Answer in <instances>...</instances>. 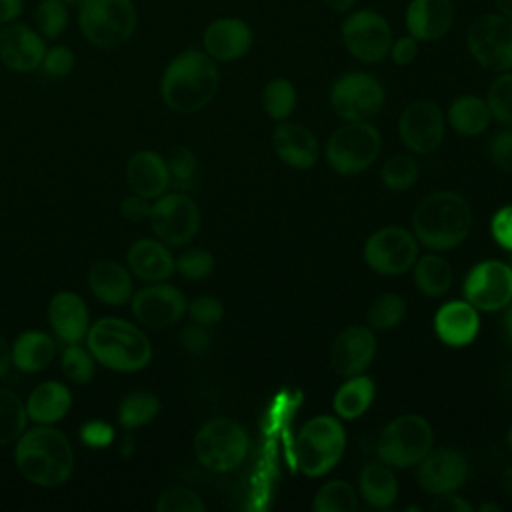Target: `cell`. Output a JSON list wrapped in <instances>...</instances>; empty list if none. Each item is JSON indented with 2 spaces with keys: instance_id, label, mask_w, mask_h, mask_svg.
I'll return each instance as SVG.
<instances>
[{
  "instance_id": "6da1fadb",
  "label": "cell",
  "mask_w": 512,
  "mask_h": 512,
  "mask_svg": "<svg viewBox=\"0 0 512 512\" xmlns=\"http://www.w3.org/2000/svg\"><path fill=\"white\" fill-rule=\"evenodd\" d=\"M220 86V70L204 50L188 48L176 54L164 68L160 94L176 112H196L210 104Z\"/></svg>"
},
{
  "instance_id": "7a4b0ae2",
  "label": "cell",
  "mask_w": 512,
  "mask_h": 512,
  "mask_svg": "<svg viewBox=\"0 0 512 512\" xmlns=\"http://www.w3.org/2000/svg\"><path fill=\"white\" fill-rule=\"evenodd\" d=\"M472 228V208L460 194L438 190L424 196L412 214V230L420 244L434 252L452 250Z\"/></svg>"
},
{
  "instance_id": "3957f363",
  "label": "cell",
  "mask_w": 512,
  "mask_h": 512,
  "mask_svg": "<svg viewBox=\"0 0 512 512\" xmlns=\"http://www.w3.org/2000/svg\"><path fill=\"white\" fill-rule=\"evenodd\" d=\"M14 458L26 480L46 488L64 484L74 466L70 442L62 432L50 428L48 424L20 434Z\"/></svg>"
},
{
  "instance_id": "277c9868",
  "label": "cell",
  "mask_w": 512,
  "mask_h": 512,
  "mask_svg": "<svg viewBox=\"0 0 512 512\" xmlns=\"http://www.w3.org/2000/svg\"><path fill=\"white\" fill-rule=\"evenodd\" d=\"M88 348L102 366L118 372H138L152 360L148 338L120 318L98 320L88 330Z\"/></svg>"
},
{
  "instance_id": "5b68a950",
  "label": "cell",
  "mask_w": 512,
  "mask_h": 512,
  "mask_svg": "<svg viewBox=\"0 0 512 512\" xmlns=\"http://www.w3.org/2000/svg\"><path fill=\"white\" fill-rule=\"evenodd\" d=\"M346 430L334 416H314L294 440V460L304 476L318 478L328 474L344 456Z\"/></svg>"
},
{
  "instance_id": "8992f818",
  "label": "cell",
  "mask_w": 512,
  "mask_h": 512,
  "mask_svg": "<svg viewBox=\"0 0 512 512\" xmlns=\"http://www.w3.org/2000/svg\"><path fill=\"white\" fill-rule=\"evenodd\" d=\"M76 10L82 36L104 50L126 44L138 24V10L132 0H82Z\"/></svg>"
},
{
  "instance_id": "52a82bcc",
  "label": "cell",
  "mask_w": 512,
  "mask_h": 512,
  "mask_svg": "<svg viewBox=\"0 0 512 512\" xmlns=\"http://www.w3.org/2000/svg\"><path fill=\"white\" fill-rule=\"evenodd\" d=\"M434 432L420 414H402L388 422L376 442L380 460L392 468L416 466L430 450Z\"/></svg>"
},
{
  "instance_id": "ba28073f",
  "label": "cell",
  "mask_w": 512,
  "mask_h": 512,
  "mask_svg": "<svg viewBox=\"0 0 512 512\" xmlns=\"http://www.w3.org/2000/svg\"><path fill=\"white\" fill-rule=\"evenodd\" d=\"M382 136L368 120L348 122L336 128L326 142V160L338 174L352 176L364 172L380 154Z\"/></svg>"
},
{
  "instance_id": "9c48e42d",
  "label": "cell",
  "mask_w": 512,
  "mask_h": 512,
  "mask_svg": "<svg viewBox=\"0 0 512 512\" xmlns=\"http://www.w3.org/2000/svg\"><path fill=\"white\" fill-rule=\"evenodd\" d=\"M198 462L212 472H228L242 464L248 454V434L232 418H212L194 436Z\"/></svg>"
},
{
  "instance_id": "30bf717a",
  "label": "cell",
  "mask_w": 512,
  "mask_h": 512,
  "mask_svg": "<svg viewBox=\"0 0 512 512\" xmlns=\"http://www.w3.org/2000/svg\"><path fill=\"white\" fill-rule=\"evenodd\" d=\"M340 40L348 54L364 64L388 58L394 32L384 14L374 8H352L340 24Z\"/></svg>"
},
{
  "instance_id": "8fae6325",
  "label": "cell",
  "mask_w": 512,
  "mask_h": 512,
  "mask_svg": "<svg viewBox=\"0 0 512 512\" xmlns=\"http://www.w3.org/2000/svg\"><path fill=\"white\" fill-rule=\"evenodd\" d=\"M466 50L472 60L490 72L512 70V20L500 12H486L466 30Z\"/></svg>"
},
{
  "instance_id": "7c38bea8",
  "label": "cell",
  "mask_w": 512,
  "mask_h": 512,
  "mask_svg": "<svg viewBox=\"0 0 512 512\" xmlns=\"http://www.w3.org/2000/svg\"><path fill=\"white\" fill-rule=\"evenodd\" d=\"M386 98L382 82L362 70H350L334 80L330 88V106L346 122L374 118Z\"/></svg>"
},
{
  "instance_id": "4fadbf2b",
  "label": "cell",
  "mask_w": 512,
  "mask_h": 512,
  "mask_svg": "<svg viewBox=\"0 0 512 512\" xmlns=\"http://www.w3.org/2000/svg\"><path fill=\"white\" fill-rule=\"evenodd\" d=\"M418 258L416 236L402 226H384L370 234L364 244L366 264L384 276L408 272Z\"/></svg>"
},
{
  "instance_id": "5bb4252c",
  "label": "cell",
  "mask_w": 512,
  "mask_h": 512,
  "mask_svg": "<svg viewBox=\"0 0 512 512\" xmlns=\"http://www.w3.org/2000/svg\"><path fill=\"white\" fill-rule=\"evenodd\" d=\"M150 224L162 242L182 246L198 234L200 212L196 202L182 192L162 194L156 204L150 206Z\"/></svg>"
},
{
  "instance_id": "9a60e30c",
  "label": "cell",
  "mask_w": 512,
  "mask_h": 512,
  "mask_svg": "<svg viewBox=\"0 0 512 512\" xmlns=\"http://www.w3.org/2000/svg\"><path fill=\"white\" fill-rule=\"evenodd\" d=\"M466 300L486 312L500 310L512 302V268L500 260L478 262L464 280Z\"/></svg>"
},
{
  "instance_id": "2e32d148",
  "label": "cell",
  "mask_w": 512,
  "mask_h": 512,
  "mask_svg": "<svg viewBox=\"0 0 512 512\" xmlns=\"http://www.w3.org/2000/svg\"><path fill=\"white\" fill-rule=\"evenodd\" d=\"M398 132L408 150L430 154L442 144L444 114L432 100H414L400 114Z\"/></svg>"
},
{
  "instance_id": "e0dca14e",
  "label": "cell",
  "mask_w": 512,
  "mask_h": 512,
  "mask_svg": "<svg viewBox=\"0 0 512 512\" xmlns=\"http://www.w3.org/2000/svg\"><path fill=\"white\" fill-rule=\"evenodd\" d=\"M46 48V40L26 22L14 20L0 26V62L12 72L28 74L38 70Z\"/></svg>"
},
{
  "instance_id": "ac0fdd59",
  "label": "cell",
  "mask_w": 512,
  "mask_h": 512,
  "mask_svg": "<svg viewBox=\"0 0 512 512\" xmlns=\"http://www.w3.org/2000/svg\"><path fill=\"white\" fill-rule=\"evenodd\" d=\"M254 32L238 16L214 18L202 32V50L216 62H234L250 52Z\"/></svg>"
},
{
  "instance_id": "d6986e66",
  "label": "cell",
  "mask_w": 512,
  "mask_h": 512,
  "mask_svg": "<svg viewBox=\"0 0 512 512\" xmlns=\"http://www.w3.org/2000/svg\"><path fill=\"white\" fill-rule=\"evenodd\" d=\"M376 348V336L368 326H348L332 342L330 364L344 378L364 374L374 362Z\"/></svg>"
},
{
  "instance_id": "ffe728a7",
  "label": "cell",
  "mask_w": 512,
  "mask_h": 512,
  "mask_svg": "<svg viewBox=\"0 0 512 512\" xmlns=\"http://www.w3.org/2000/svg\"><path fill=\"white\" fill-rule=\"evenodd\" d=\"M188 304L184 294L170 284H154L136 292L132 312L138 322L150 328H166L182 318Z\"/></svg>"
},
{
  "instance_id": "44dd1931",
  "label": "cell",
  "mask_w": 512,
  "mask_h": 512,
  "mask_svg": "<svg viewBox=\"0 0 512 512\" xmlns=\"http://www.w3.org/2000/svg\"><path fill=\"white\" fill-rule=\"evenodd\" d=\"M468 460L452 448H438L428 452L418 462V484L428 494H444L458 490L468 478Z\"/></svg>"
},
{
  "instance_id": "7402d4cb",
  "label": "cell",
  "mask_w": 512,
  "mask_h": 512,
  "mask_svg": "<svg viewBox=\"0 0 512 512\" xmlns=\"http://www.w3.org/2000/svg\"><path fill=\"white\" fill-rule=\"evenodd\" d=\"M456 6L452 0H410L404 8V26L418 42L442 40L454 26Z\"/></svg>"
},
{
  "instance_id": "603a6c76",
  "label": "cell",
  "mask_w": 512,
  "mask_h": 512,
  "mask_svg": "<svg viewBox=\"0 0 512 512\" xmlns=\"http://www.w3.org/2000/svg\"><path fill=\"white\" fill-rule=\"evenodd\" d=\"M276 156L290 168L306 170L318 160V140L306 126L298 122H280L272 134Z\"/></svg>"
},
{
  "instance_id": "cb8c5ba5",
  "label": "cell",
  "mask_w": 512,
  "mask_h": 512,
  "mask_svg": "<svg viewBox=\"0 0 512 512\" xmlns=\"http://www.w3.org/2000/svg\"><path fill=\"white\" fill-rule=\"evenodd\" d=\"M434 330L444 344L466 346L480 330L478 308H474L468 300L446 302L434 316Z\"/></svg>"
},
{
  "instance_id": "d4e9b609",
  "label": "cell",
  "mask_w": 512,
  "mask_h": 512,
  "mask_svg": "<svg viewBox=\"0 0 512 512\" xmlns=\"http://www.w3.org/2000/svg\"><path fill=\"white\" fill-rule=\"evenodd\" d=\"M128 186L142 198H156L170 186V174L166 160L156 152L142 150L136 152L126 166Z\"/></svg>"
},
{
  "instance_id": "484cf974",
  "label": "cell",
  "mask_w": 512,
  "mask_h": 512,
  "mask_svg": "<svg viewBox=\"0 0 512 512\" xmlns=\"http://www.w3.org/2000/svg\"><path fill=\"white\" fill-rule=\"evenodd\" d=\"M48 318L54 334L68 344H78L88 330V310L84 300L74 292H58L50 306Z\"/></svg>"
},
{
  "instance_id": "4316f807",
  "label": "cell",
  "mask_w": 512,
  "mask_h": 512,
  "mask_svg": "<svg viewBox=\"0 0 512 512\" xmlns=\"http://www.w3.org/2000/svg\"><path fill=\"white\" fill-rule=\"evenodd\" d=\"M88 286L100 302L110 306H122L132 294L130 274L114 260L96 262L88 272Z\"/></svg>"
},
{
  "instance_id": "83f0119b",
  "label": "cell",
  "mask_w": 512,
  "mask_h": 512,
  "mask_svg": "<svg viewBox=\"0 0 512 512\" xmlns=\"http://www.w3.org/2000/svg\"><path fill=\"white\" fill-rule=\"evenodd\" d=\"M128 264H130V270L138 278L150 280V282L170 278L174 268H176V262H174L172 254L160 242L150 240V238L136 240L130 246Z\"/></svg>"
},
{
  "instance_id": "f1b7e54d",
  "label": "cell",
  "mask_w": 512,
  "mask_h": 512,
  "mask_svg": "<svg viewBox=\"0 0 512 512\" xmlns=\"http://www.w3.org/2000/svg\"><path fill=\"white\" fill-rule=\"evenodd\" d=\"M70 404H72L70 390L64 384L50 380V382L38 384L30 392L26 402V414L34 422L52 424L66 416V412L70 410Z\"/></svg>"
},
{
  "instance_id": "f546056e",
  "label": "cell",
  "mask_w": 512,
  "mask_h": 512,
  "mask_svg": "<svg viewBox=\"0 0 512 512\" xmlns=\"http://www.w3.org/2000/svg\"><path fill=\"white\" fill-rule=\"evenodd\" d=\"M52 358H54V342L42 330L22 332L10 350V360L22 372H40L50 364Z\"/></svg>"
},
{
  "instance_id": "4dcf8cb0",
  "label": "cell",
  "mask_w": 512,
  "mask_h": 512,
  "mask_svg": "<svg viewBox=\"0 0 512 512\" xmlns=\"http://www.w3.org/2000/svg\"><path fill=\"white\" fill-rule=\"evenodd\" d=\"M376 394V384L370 376L364 374H356L350 376L334 394V412L338 418L342 420H354L358 416H362Z\"/></svg>"
},
{
  "instance_id": "1f68e13d",
  "label": "cell",
  "mask_w": 512,
  "mask_h": 512,
  "mask_svg": "<svg viewBox=\"0 0 512 512\" xmlns=\"http://www.w3.org/2000/svg\"><path fill=\"white\" fill-rule=\"evenodd\" d=\"M360 494L374 508H388L398 496V482L388 464L370 462L360 472Z\"/></svg>"
},
{
  "instance_id": "d6a6232c",
  "label": "cell",
  "mask_w": 512,
  "mask_h": 512,
  "mask_svg": "<svg viewBox=\"0 0 512 512\" xmlns=\"http://www.w3.org/2000/svg\"><path fill=\"white\" fill-rule=\"evenodd\" d=\"M490 120L492 114L486 100L474 94L458 96L448 108V122L462 136L482 134L488 128Z\"/></svg>"
},
{
  "instance_id": "836d02e7",
  "label": "cell",
  "mask_w": 512,
  "mask_h": 512,
  "mask_svg": "<svg viewBox=\"0 0 512 512\" xmlns=\"http://www.w3.org/2000/svg\"><path fill=\"white\" fill-rule=\"evenodd\" d=\"M452 268L450 264L430 252V254H424L420 258H416L414 262V282L418 286V290L426 296H432V298H438L442 294H446L452 286Z\"/></svg>"
},
{
  "instance_id": "e575fe53",
  "label": "cell",
  "mask_w": 512,
  "mask_h": 512,
  "mask_svg": "<svg viewBox=\"0 0 512 512\" xmlns=\"http://www.w3.org/2000/svg\"><path fill=\"white\" fill-rule=\"evenodd\" d=\"M296 104H298V92L288 78L276 76L268 80L266 86L262 88L264 112L276 122L286 120L294 112Z\"/></svg>"
},
{
  "instance_id": "d590c367",
  "label": "cell",
  "mask_w": 512,
  "mask_h": 512,
  "mask_svg": "<svg viewBox=\"0 0 512 512\" xmlns=\"http://www.w3.org/2000/svg\"><path fill=\"white\" fill-rule=\"evenodd\" d=\"M160 410V400L150 392H132L124 396L118 408V422L124 430H134L148 424Z\"/></svg>"
},
{
  "instance_id": "8d00e7d4",
  "label": "cell",
  "mask_w": 512,
  "mask_h": 512,
  "mask_svg": "<svg viewBox=\"0 0 512 512\" xmlns=\"http://www.w3.org/2000/svg\"><path fill=\"white\" fill-rule=\"evenodd\" d=\"M314 512H354L358 508L356 490L344 480L322 484L312 502Z\"/></svg>"
},
{
  "instance_id": "74e56055",
  "label": "cell",
  "mask_w": 512,
  "mask_h": 512,
  "mask_svg": "<svg viewBox=\"0 0 512 512\" xmlns=\"http://www.w3.org/2000/svg\"><path fill=\"white\" fill-rule=\"evenodd\" d=\"M68 10L60 0H40L34 8V28L44 40H58L68 28Z\"/></svg>"
},
{
  "instance_id": "f35d334b",
  "label": "cell",
  "mask_w": 512,
  "mask_h": 512,
  "mask_svg": "<svg viewBox=\"0 0 512 512\" xmlns=\"http://www.w3.org/2000/svg\"><path fill=\"white\" fill-rule=\"evenodd\" d=\"M26 406L10 390L0 388V446L20 438L26 426Z\"/></svg>"
},
{
  "instance_id": "ab89813d",
  "label": "cell",
  "mask_w": 512,
  "mask_h": 512,
  "mask_svg": "<svg viewBox=\"0 0 512 512\" xmlns=\"http://www.w3.org/2000/svg\"><path fill=\"white\" fill-rule=\"evenodd\" d=\"M418 164L412 156L408 154H394L390 156L380 170L382 182L388 190L392 192H404L408 188H412L418 180Z\"/></svg>"
},
{
  "instance_id": "60d3db41",
  "label": "cell",
  "mask_w": 512,
  "mask_h": 512,
  "mask_svg": "<svg viewBox=\"0 0 512 512\" xmlns=\"http://www.w3.org/2000/svg\"><path fill=\"white\" fill-rule=\"evenodd\" d=\"M484 100L494 120L500 124H512V70L498 72L490 82Z\"/></svg>"
},
{
  "instance_id": "b9f144b4",
  "label": "cell",
  "mask_w": 512,
  "mask_h": 512,
  "mask_svg": "<svg viewBox=\"0 0 512 512\" xmlns=\"http://www.w3.org/2000/svg\"><path fill=\"white\" fill-rule=\"evenodd\" d=\"M406 314V302L398 294H382L368 310V326L376 330H390L400 324Z\"/></svg>"
},
{
  "instance_id": "7bdbcfd3",
  "label": "cell",
  "mask_w": 512,
  "mask_h": 512,
  "mask_svg": "<svg viewBox=\"0 0 512 512\" xmlns=\"http://www.w3.org/2000/svg\"><path fill=\"white\" fill-rule=\"evenodd\" d=\"M62 372L68 380L86 384L94 376V362L92 356L82 350L78 344H68V348L62 354Z\"/></svg>"
},
{
  "instance_id": "ee69618b",
  "label": "cell",
  "mask_w": 512,
  "mask_h": 512,
  "mask_svg": "<svg viewBox=\"0 0 512 512\" xmlns=\"http://www.w3.org/2000/svg\"><path fill=\"white\" fill-rule=\"evenodd\" d=\"M168 174H170V184L176 188H188L192 184V178L196 174V156L190 148L186 146H176L168 160Z\"/></svg>"
},
{
  "instance_id": "f6af8a7d",
  "label": "cell",
  "mask_w": 512,
  "mask_h": 512,
  "mask_svg": "<svg viewBox=\"0 0 512 512\" xmlns=\"http://www.w3.org/2000/svg\"><path fill=\"white\" fill-rule=\"evenodd\" d=\"M156 510L158 512H202L204 502L196 492L182 486H174L160 494V498L156 500Z\"/></svg>"
},
{
  "instance_id": "bcb514c9",
  "label": "cell",
  "mask_w": 512,
  "mask_h": 512,
  "mask_svg": "<svg viewBox=\"0 0 512 512\" xmlns=\"http://www.w3.org/2000/svg\"><path fill=\"white\" fill-rule=\"evenodd\" d=\"M178 272L188 280H202L214 270V256L204 248H192L178 256L176 260Z\"/></svg>"
},
{
  "instance_id": "7dc6e473",
  "label": "cell",
  "mask_w": 512,
  "mask_h": 512,
  "mask_svg": "<svg viewBox=\"0 0 512 512\" xmlns=\"http://www.w3.org/2000/svg\"><path fill=\"white\" fill-rule=\"evenodd\" d=\"M74 66H76V56L64 44H54V46L46 48L42 64H40L42 72L46 76H52V78L68 76L74 70Z\"/></svg>"
},
{
  "instance_id": "c3c4849f",
  "label": "cell",
  "mask_w": 512,
  "mask_h": 512,
  "mask_svg": "<svg viewBox=\"0 0 512 512\" xmlns=\"http://www.w3.org/2000/svg\"><path fill=\"white\" fill-rule=\"evenodd\" d=\"M188 312L192 320L200 326H212L218 324L224 316V306L214 296H198L188 304Z\"/></svg>"
},
{
  "instance_id": "681fc988",
  "label": "cell",
  "mask_w": 512,
  "mask_h": 512,
  "mask_svg": "<svg viewBox=\"0 0 512 512\" xmlns=\"http://www.w3.org/2000/svg\"><path fill=\"white\" fill-rule=\"evenodd\" d=\"M488 154L498 170L512 174V130H500L494 134L488 146Z\"/></svg>"
},
{
  "instance_id": "f907efd6",
  "label": "cell",
  "mask_w": 512,
  "mask_h": 512,
  "mask_svg": "<svg viewBox=\"0 0 512 512\" xmlns=\"http://www.w3.org/2000/svg\"><path fill=\"white\" fill-rule=\"evenodd\" d=\"M418 50H420V42L414 36L404 34V36H398V38L392 40L388 56L392 58V62L396 66H408L416 60Z\"/></svg>"
},
{
  "instance_id": "816d5d0a",
  "label": "cell",
  "mask_w": 512,
  "mask_h": 512,
  "mask_svg": "<svg viewBox=\"0 0 512 512\" xmlns=\"http://www.w3.org/2000/svg\"><path fill=\"white\" fill-rule=\"evenodd\" d=\"M492 238L506 250H512V204L502 206L494 216H492Z\"/></svg>"
},
{
  "instance_id": "f5cc1de1",
  "label": "cell",
  "mask_w": 512,
  "mask_h": 512,
  "mask_svg": "<svg viewBox=\"0 0 512 512\" xmlns=\"http://www.w3.org/2000/svg\"><path fill=\"white\" fill-rule=\"evenodd\" d=\"M80 438L90 448H104V446H108L112 442L114 430H112L110 424H106L102 420H92V422H86L82 426Z\"/></svg>"
},
{
  "instance_id": "db71d44e",
  "label": "cell",
  "mask_w": 512,
  "mask_h": 512,
  "mask_svg": "<svg viewBox=\"0 0 512 512\" xmlns=\"http://www.w3.org/2000/svg\"><path fill=\"white\" fill-rule=\"evenodd\" d=\"M180 342L182 346L192 352V354H206L208 348H210V334L204 330V326L196 324V326H188L182 330L180 334Z\"/></svg>"
},
{
  "instance_id": "11a10c76",
  "label": "cell",
  "mask_w": 512,
  "mask_h": 512,
  "mask_svg": "<svg viewBox=\"0 0 512 512\" xmlns=\"http://www.w3.org/2000/svg\"><path fill=\"white\" fill-rule=\"evenodd\" d=\"M432 510H440V512H472V504H468L464 498L456 496L454 492H444V494H436Z\"/></svg>"
},
{
  "instance_id": "9f6ffc18",
  "label": "cell",
  "mask_w": 512,
  "mask_h": 512,
  "mask_svg": "<svg viewBox=\"0 0 512 512\" xmlns=\"http://www.w3.org/2000/svg\"><path fill=\"white\" fill-rule=\"evenodd\" d=\"M120 212H122L124 218L138 222V220L150 216V206L146 204V198H142V196L136 194V196H128V198L122 200Z\"/></svg>"
},
{
  "instance_id": "6f0895ef",
  "label": "cell",
  "mask_w": 512,
  "mask_h": 512,
  "mask_svg": "<svg viewBox=\"0 0 512 512\" xmlns=\"http://www.w3.org/2000/svg\"><path fill=\"white\" fill-rule=\"evenodd\" d=\"M24 12V0H0V26L18 20Z\"/></svg>"
},
{
  "instance_id": "680465c9",
  "label": "cell",
  "mask_w": 512,
  "mask_h": 512,
  "mask_svg": "<svg viewBox=\"0 0 512 512\" xmlns=\"http://www.w3.org/2000/svg\"><path fill=\"white\" fill-rule=\"evenodd\" d=\"M324 2H326L328 8H332L334 12L346 14V12H350V10L356 6L358 0H324Z\"/></svg>"
},
{
  "instance_id": "91938a15",
  "label": "cell",
  "mask_w": 512,
  "mask_h": 512,
  "mask_svg": "<svg viewBox=\"0 0 512 512\" xmlns=\"http://www.w3.org/2000/svg\"><path fill=\"white\" fill-rule=\"evenodd\" d=\"M10 366V348L6 344V340L0 336V374H4Z\"/></svg>"
},
{
  "instance_id": "94428289",
  "label": "cell",
  "mask_w": 512,
  "mask_h": 512,
  "mask_svg": "<svg viewBox=\"0 0 512 512\" xmlns=\"http://www.w3.org/2000/svg\"><path fill=\"white\" fill-rule=\"evenodd\" d=\"M494 6H496V12L512 20V0H494Z\"/></svg>"
},
{
  "instance_id": "6125c7cd",
  "label": "cell",
  "mask_w": 512,
  "mask_h": 512,
  "mask_svg": "<svg viewBox=\"0 0 512 512\" xmlns=\"http://www.w3.org/2000/svg\"><path fill=\"white\" fill-rule=\"evenodd\" d=\"M500 486H502V490H504L508 496H512V466H508V468L504 470Z\"/></svg>"
},
{
  "instance_id": "be15d7a7",
  "label": "cell",
  "mask_w": 512,
  "mask_h": 512,
  "mask_svg": "<svg viewBox=\"0 0 512 512\" xmlns=\"http://www.w3.org/2000/svg\"><path fill=\"white\" fill-rule=\"evenodd\" d=\"M478 512H502V508L494 502H484L478 506Z\"/></svg>"
},
{
  "instance_id": "e7e4bbea",
  "label": "cell",
  "mask_w": 512,
  "mask_h": 512,
  "mask_svg": "<svg viewBox=\"0 0 512 512\" xmlns=\"http://www.w3.org/2000/svg\"><path fill=\"white\" fill-rule=\"evenodd\" d=\"M506 330H508V334L512 336V306H510L508 312H506Z\"/></svg>"
},
{
  "instance_id": "03108f58",
  "label": "cell",
  "mask_w": 512,
  "mask_h": 512,
  "mask_svg": "<svg viewBox=\"0 0 512 512\" xmlns=\"http://www.w3.org/2000/svg\"><path fill=\"white\" fill-rule=\"evenodd\" d=\"M62 4H66L68 8H78L82 4V0H60Z\"/></svg>"
},
{
  "instance_id": "003e7915",
  "label": "cell",
  "mask_w": 512,
  "mask_h": 512,
  "mask_svg": "<svg viewBox=\"0 0 512 512\" xmlns=\"http://www.w3.org/2000/svg\"><path fill=\"white\" fill-rule=\"evenodd\" d=\"M508 444H510V448H512V428H510V432H508Z\"/></svg>"
}]
</instances>
